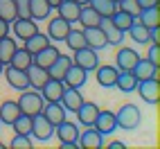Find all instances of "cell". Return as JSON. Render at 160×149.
I'll return each mask as SVG.
<instances>
[{
  "label": "cell",
  "mask_w": 160,
  "mask_h": 149,
  "mask_svg": "<svg viewBox=\"0 0 160 149\" xmlns=\"http://www.w3.org/2000/svg\"><path fill=\"white\" fill-rule=\"evenodd\" d=\"M18 106H20V113H25L29 115V118H34V115H38L41 111H43V104L45 100L41 97V93L38 90H20V97L16 100Z\"/></svg>",
  "instance_id": "1"
},
{
  "label": "cell",
  "mask_w": 160,
  "mask_h": 149,
  "mask_svg": "<svg viewBox=\"0 0 160 149\" xmlns=\"http://www.w3.org/2000/svg\"><path fill=\"white\" fill-rule=\"evenodd\" d=\"M115 120H117V126H120V129L133 131V129L140 126L142 115H140V109H138L135 104H122L120 111L115 113Z\"/></svg>",
  "instance_id": "2"
},
{
  "label": "cell",
  "mask_w": 160,
  "mask_h": 149,
  "mask_svg": "<svg viewBox=\"0 0 160 149\" xmlns=\"http://www.w3.org/2000/svg\"><path fill=\"white\" fill-rule=\"evenodd\" d=\"M72 63H77V66H81L86 72H90V70H95V68L99 66V54H97V50L83 45V48H79V50H74Z\"/></svg>",
  "instance_id": "3"
},
{
  "label": "cell",
  "mask_w": 160,
  "mask_h": 149,
  "mask_svg": "<svg viewBox=\"0 0 160 149\" xmlns=\"http://www.w3.org/2000/svg\"><path fill=\"white\" fill-rule=\"evenodd\" d=\"M138 93H140V97H142V102H147V104H158V100H160V84H158V79L153 77V79H142V81H138V88H135Z\"/></svg>",
  "instance_id": "4"
},
{
  "label": "cell",
  "mask_w": 160,
  "mask_h": 149,
  "mask_svg": "<svg viewBox=\"0 0 160 149\" xmlns=\"http://www.w3.org/2000/svg\"><path fill=\"white\" fill-rule=\"evenodd\" d=\"M54 136V124H50L45 120L43 113H38L32 118V138H36V140H50V138Z\"/></svg>",
  "instance_id": "5"
},
{
  "label": "cell",
  "mask_w": 160,
  "mask_h": 149,
  "mask_svg": "<svg viewBox=\"0 0 160 149\" xmlns=\"http://www.w3.org/2000/svg\"><path fill=\"white\" fill-rule=\"evenodd\" d=\"M2 72H5L7 84H9L14 90H27V88H29V79H27V72H25V70L14 68V66H5Z\"/></svg>",
  "instance_id": "6"
},
{
  "label": "cell",
  "mask_w": 160,
  "mask_h": 149,
  "mask_svg": "<svg viewBox=\"0 0 160 149\" xmlns=\"http://www.w3.org/2000/svg\"><path fill=\"white\" fill-rule=\"evenodd\" d=\"M9 25H12V32L16 34V39H20V41H25L34 32H38V25L34 18H14Z\"/></svg>",
  "instance_id": "7"
},
{
  "label": "cell",
  "mask_w": 160,
  "mask_h": 149,
  "mask_svg": "<svg viewBox=\"0 0 160 149\" xmlns=\"http://www.w3.org/2000/svg\"><path fill=\"white\" fill-rule=\"evenodd\" d=\"M92 126L97 129L102 136H111L117 129V120H115V113L113 111H99L97 118H95Z\"/></svg>",
  "instance_id": "8"
},
{
  "label": "cell",
  "mask_w": 160,
  "mask_h": 149,
  "mask_svg": "<svg viewBox=\"0 0 160 149\" xmlns=\"http://www.w3.org/2000/svg\"><path fill=\"white\" fill-rule=\"evenodd\" d=\"M86 81H88V72L77 63H72L66 72V77H63V84L68 88H81V86H86Z\"/></svg>",
  "instance_id": "9"
},
{
  "label": "cell",
  "mask_w": 160,
  "mask_h": 149,
  "mask_svg": "<svg viewBox=\"0 0 160 149\" xmlns=\"http://www.w3.org/2000/svg\"><path fill=\"white\" fill-rule=\"evenodd\" d=\"M63 90H66V84H63V81H59V79H48L38 93H41V97H43L45 102H61Z\"/></svg>",
  "instance_id": "10"
},
{
  "label": "cell",
  "mask_w": 160,
  "mask_h": 149,
  "mask_svg": "<svg viewBox=\"0 0 160 149\" xmlns=\"http://www.w3.org/2000/svg\"><path fill=\"white\" fill-rule=\"evenodd\" d=\"M45 115V120L50 122V124H61L63 120H68V111L61 106V102H48V104H43V111H41Z\"/></svg>",
  "instance_id": "11"
},
{
  "label": "cell",
  "mask_w": 160,
  "mask_h": 149,
  "mask_svg": "<svg viewBox=\"0 0 160 149\" xmlns=\"http://www.w3.org/2000/svg\"><path fill=\"white\" fill-rule=\"evenodd\" d=\"M133 74H135V79L138 81H142V79H158V66L153 61H149V59H138V63L133 66V70H131Z\"/></svg>",
  "instance_id": "12"
},
{
  "label": "cell",
  "mask_w": 160,
  "mask_h": 149,
  "mask_svg": "<svg viewBox=\"0 0 160 149\" xmlns=\"http://www.w3.org/2000/svg\"><path fill=\"white\" fill-rule=\"evenodd\" d=\"M70 27H72V23L63 20L61 16L50 18V23H48V36H50V41H63L66 34L70 32Z\"/></svg>",
  "instance_id": "13"
},
{
  "label": "cell",
  "mask_w": 160,
  "mask_h": 149,
  "mask_svg": "<svg viewBox=\"0 0 160 149\" xmlns=\"http://www.w3.org/2000/svg\"><path fill=\"white\" fill-rule=\"evenodd\" d=\"M70 66H72V57H68V54H59L54 61H52V66L48 68V77H50V79H59V81H63V77H66V72H68Z\"/></svg>",
  "instance_id": "14"
},
{
  "label": "cell",
  "mask_w": 160,
  "mask_h": 149,
  "mask_svg": "<svg viewBox=\"0 0 160 149\" xmlns=\"http://www.w3.org/2000/svg\"><path fill=\"white\" fill-rule=\"evenodd\" d=\"M81 104H83L81 88H68L66 86V90H63V95H61V106L63 109H66L68 113H74Z\"/></svg>",
  "instance_id": "15"
},
{
  "label": "cell",
  "mask_w": 160,
  "mask_h": 149,
  "mask_svg": "<svg viewBox=\"0 0 160 149\" xmlns=\"http://www.w3.org/2000/svg\"><path fill=\"white\" fill-rule=\"evenodd\" d=\"M81 32H83V41H86L88 48H92V50H104L106 45H108L99 25H97V27H83Z\"/></svg>",
  "instance_id": "16"
},
{
  "label": "cell",
  "mask_w": 160,
  "mask_h": 149,
  "mask_svg": "<svg viewBox=\"0 0 160 149\" xmlns=\"http://www.w3.org/2000/svg\"><path fill=\"white\" fill-rule=\"evenodd\" d=\"M25 72H27V79H29V88H34V90H41V88H43V84L50 79L48 77V70L41 68V66H36L34 61L25 68Z\"/></svg>",
  "instance_id": "17"
},
{
  "label": "cell",
  "mask_w": 160,
  "mask_h": 149,
  "mask_svg": "<svg viewBox=\"0 0 160 149\" xmlns=\"http://www.w3.org/2000/svg\"><path fill=\"white\" fill-rule=\"evenodd\" d=\"M79 147H83V149H102L104 147V136L95 129V126H86V131L79 136Z\"/></svg>",
  "instance_id": "18"
},
{
  "label": "cell",
  "mask_w": 160,
  "mask_h": 149,
  "mask_svg": "<svg viewBox=\"0 0 160 149\" xmlns=\"http://www.w3.org/2000/svg\"><path fill=\"white\" fill-rule=\"evenodd\" d=\"M138 59H140L138 50H133V48H120V50H117V54H115L117 70H133Z\"/></svg>",
  "instance_id": "19"
},
{
  "label": "cell",
  "mask_w": 160,
  "mask_h": 149,
  "mask_svg": "<svg viewBox=\"0 0 160 149\" xmlns=\"http://www.w3.org/2000/svg\"><path fill=\"white\" fill-rule=\"evenodd\" d=\"M54 133H57V138L61 142H79V126L74 122L63 120L61 124L54 126Z\"/></svg>",
  "instance_id": "20"
},
{
  "label": "cell",
  "mask_w": 160,
  "mask_h": 149,
  "mask_svg": "<svg viewBox=\"0 0 160 149\" xmlns=\"http://www.w3.org/2000/svg\"><path fill=\"white\" fill-rule=\"evenodd\" d=\"M74 113H77V120L81 122V126H92L95 118H97V113H99V106L95 102H86V100H83V104Z\"/></svg>",
  "instance_id": "21"
},
{
  "label": "cell",
  "mask_w": 160,
  "mask_h": 149,
  "mask_svg": "<svg viewBox=\"0 0 160 149\" xmlns=\"http://www.w3.org/2000/svg\"><path fill=\"white\" fill-rule=\"evenodd\" d=\"M117 70L115 66H97L95 68V74H97V84L102 88H115V81H117Z\"/></svg>",
  "instance_id": "22"
},
{
  "label": "cell",
  "mask_w": 160,
  "mask_h": 149,
  "mask_svg": "<svg viewBox=\"0 0 160 149\" xmlns=\"http://www.w3.org/2000/svg\"><path fill=\"white\" fill-rule=\"evenodd\" d=\"M57 12L63 20L68 23H77L79 20V14H81V5L74 3V0H61V5L57 7Z\"/></svg>",
  "instance_id": "23"
},
{
  "label": "cell",
  "mask_w": 160,
  "mask_h": 149,
  "mask_svg": "<svg viewBox=\"0 0 160 149\" xmlns=\"http://www.w3.org/2000/svg\"><path fill=\"white\" fill-rule=\"evenodd\" d=\"M102 32H104V36H106V43L108 45H120L122 41H124V32L122 29H117L113 23H111V18H102V23H99Z\"/></svg>",
  "instance_id": "24"
},
{
  "label": "cell",
  "mask_w": 160,
  "mask_h": 149,
  "mask_svg": "<svg viewBox=\"0 0 160 149\" xmlns=\"http://www.w3.org/2000/svg\"><path fill=\"white\" fill-rule=\"evenodd\" d=\"M59 54H61V50H59L57 45H45L43 50H38L36 54H34V63L48 70V68L52 66V61H54Z\"/></svg>",
  "instance_id": "25"
},
{
  "label": "cell",
  "mask_w": 160,
  "mask_h": 149,
  "mask_svg": "<svg viewBox=\"0 0 160 149\" xmlns=\"http://www.w3.org/2000/svg\"><path fill=\"white\" fill-rule=\"evenodd\" d=\"M23 43H25L23 48L29 52L32 57H34L38 50H43L45 45H50V36H48V34H43V32H34V34L27 36V39L23 41Z\"/></svg>",
  "instance_id": "26"
},
{
  "label": "cell",
  "mask_w": 160,
  "mask_h": 149,
  "mask_svg": "<svg viewBox=\"0 0 160 149\" xmlns=\"http://www.w3.org/2000/svg\"><path fill=\"white\" fill-rule=\"evenodd\" d=\"M20 115V106H18V102H14V100H7V102H2L0 104V124H12L16 118Z\"/></svg>",
  "instance_id": "27"
},
{
  "label": "cell",
  "mask_w": 160,
  "mask_h": 149,
  "mask_svg": "<svg viewBox=\"0 0 160 149\" xmlns=\"http://www.w3.org/2000/svg\"><path fill=\"white\" fill-rule=\"evenodd\" d=\"M115 88H120L122 93H133L138 88V79L131 70H120L117 72V81H115Z\"/></svg>",
  "instance_id": "28"
},
{
  "label": "cell",
  "mask_w": 160,
  "mask_h": 149,
  "mask_svg": "<svg viewBox=\"0 0 160 149\" xmlns=\"http://www.w3.org/2000/svg\"><path fill=\"white\" fill-rule=\"evenodd\" d=\"M50 5L48 0H29V18H34L36 23L38 20H48L50 18Z\"/></svg>",
  "instance_id": "29"
},
{
  "label": "cell",
  "mask_w": 160,
  "mask_h": 149,
  "mask_svg": "<svg viewBox=\"0 0 160 149\" xmlns=\"http://www.w3.org/2000/svg\"><path fill=\"white\" fill-rule=\"evenodd\" d=\"M138 20L147 27V29H151V27H158L160 25V14H158V5L156 7H147V9H140V14H138Z\"/></svg>",
  "instance_id": "30"
},
{
  "label": "cell",
  "mask_w": 160,
  "mask_h": 149,
  "mask_svg": "<svg viewBox=\"0 0 160 149\" xmlns=\"http://www.w3.org/2000/svg\"><path fill=\"white\" fill-rule=\"evenodd\" d=\"M108 18H111V23H113L117 29H122V32H129V27L133 25V20H135L131 14H126L124 9H120V7H117Z\"/></svg>",
  "instance_id": "31"
},
{
  "label": "cell",
  "mask_w": 160,
  "mask_h": 149,
  "mask_svg": "<svg viewBox=\"0 0 160 149\" xmlns=\"http://www.w3.org/2000/svg\"><path fill=\"white\" fill-rule=\"evenodd\" d=\"M16 48H18V43H16V39H12L9 34L0 39V61H2L5 66H7L9 61H12V57H14V52H16Z\"/></svg>",
  "instance_id": "32"
},
{
  "label": "cell",
  "mask_w": 160,
  "mask_h": 149,
  "mask_svg": "<svg viewBox=\"0 0 160 149\" xmlns=\"http://www.w3.org/2000/svg\"><path fill=\"white\" fill-rule=\"evenodd\" d=\"M79 23H81V27H97L102 23V16L95 12L90 5H83L81 14H79Z\"/></svg>",
  "instance_id": "33"
},
{
  "label": "cell",
  "mask_w": 160,
  "mask_h": 149,
  "mask_svg": "<svg viewBox=\"0 0 160 149\" xmlns=\"http://www.w3.org/2000/svg\"><path fill=\"white\" fill-rule=\"evenodd\" d=\"M34 61V57L29 54V52L25 50V48H16V52H14V57H12V61L7 63V66H14V68H20V70H25L29 63Z\"/></svg>",
  "instance_id": "34"
},
{
  "label": "cell",
  "mask_w": 160,
  "mask_h": 149,
  "mask_svg": "<svg viewBox=\"0 0 160 149\" xmlns=\"http://www.w3.org/2000/svg\"><path fill=\"white\" fill-rule=\"evenodd\" d=\"M88 5H90L102 18H108L115 9H117V3H115V0H90Z\"/></svg>",
  "instance_id": "35"
},
{
  "label": "cell",
  "mask_w": 160,
  "mask_h": 149,
  "mask_svg": "<svg viewBox=\"0 0 160 149\" xmlns=\"http://www.w3.org/2000/svg\"><path fill=\"white\" fill-rule=\"evenodd\" d=\"M129 34H131V39L135 41V43H149V41H151V39H149V29L138 18L133 20V25L129 27Z\"/></svg>",
  "instance_id": "36"
},
{
  "label": "cell",
  "mask_w": 160,
  "mask_h": 149,
  "mask_svg": "<svg viewBox=\"0 0 160 149\" xmlns=\"http://www.w3.org/2000/svg\"><path fill=\"white\" fill-rule=\"evenodd\" d=\"M12 129H14V133H20V136H32V118L25 113H20L12 122Z\"/></svg>",
  "instance_id": "37"
},
{
  "label": "cell",
  "mask_w": 160,
  "mask_h": 149,
  "mask_svg": "<svg viewBox=\"0 0 160 149\" xmlns=\"http://www.w3.org/2000/svg\"><path fill=\"white\" fill-rule=\"evenodd\" d=\"M66 45L70 48V50H79V48H83L86 45V41H83V32L81 29H74V27H70V32L66 34Z\"/></svg>",
  "instance_id": "38"
},
{
  "label": "cell",
  "mask_w": 160,
  "mask_h": 149,
  "mask_svg": "<svg viewBox=\"0 0 160 149\" xmlns=\"http://www.w3.org/2000/svg\"><path fill=\"white\" fill-rule=\"evenodd\" d=\"M0 18H5L7 23H12L16 18V3L14 0H0Z\"/></svg>",
  "instance_id": "39"
},
{
  "label": "cell",
  "mask_w": 160,
  "mask_h": 149,
  "mask_svg": "<svg viewBox=\"0 0 160 149\" xmlns=\"http://www.w3.org/2000/svg\"><path fill=\"white\" fill-rule=\"evenodd\" d=\"M29 138H32V136L14 133V138H12V142H9V147H12V149H32V147H34V142H32Z\"/></svg>",
  "instance_id": "40"
},
{
  "label": "cell",
  "mask_w": 160,
  "mask_h": 149,
  "mask_svg": "<svg viewBox=\"0 0 160 149\" xmlns=\"http://www.w3.org/2000/svg\"><path fill=\"white\" fill-rule=\"evenodd\" d=\"M117 7L124 9L126 14H131L133 18H138V14H140V5H138V0H120Z\"/></svg>",
  "instance_id": "41"
},
{
  "label": "cell",
  "mask_w": 160,
  "mask_h": 149,
  "mask_svg": "<svg viewBox=\"0 0 160 149\" xmlns=\"http://www.w3.org/2000/svg\"><path fill=\"white\" fill-rule=\"evenodd\" d=\"M16 3V18H29V0H14Z\"/></svg>",
  "instance_id": "42"
},
{
  "label": "cell",
  "mask_w": 160,
  "mask_h": 149,
  "mask_svg": "<svg viewBox=\"0 0 160 149\" xmlns=\"http://www.w3.org/2000/svg\"><path fill=\"white\" fill-rule=\"evenodd\" d=\"M147 59H149V61H153L156 66H160V45H158V43H153L151 48H149V54H147Z\"/></svg>",
  "instance_id": "43"
},
{
  "label": "cell",
  "mask_w": 160,
  "mask_h": 149,
  "mask_svg": "<svg viewBox=\"0 0 160 149\" xmlns=\"http://www.w3.org/2000/svg\"><path fill=\"white\" fill-rule=\"evenodd\" d=\"M7 34H9V23H7L5 18H0V39L7 36Z\"/></svg>",
  "instance_id": "44"
},
{
  "label": "cell",
  "mask_w": 160,
  "mask_h": 149,
  "mask_svg": "<svg viewBox=\"0 0 160 149\" xmlns=\"http://www.w3.org/2000/svg\"><path fill=\"white\" fill-rule=\"evenodd\" d=\"M138 5H140V9H147V7H156L158 0H138Z\"/></svg>",
  "instance_id": "45"
},
{
  "label": "cell",
  "mask_w": 160,
  "mask_h": 149,
  "mask_svg": "<svg viewBox=\"0 0 160 149\" xmlns=\"http://www.w3.org/2000/svg\"><path fill=\"white\" fill-rule=\"evenodd\" d=\"M59 147L61 149H81L79 142H59Z\"/></svg>",
  "instance_id": "46"
},
{
  "label": "cell",
  "mask_w": 160,
  "mask_h": 149,
  "mask_svg": "<svg viewBox=\"0 0 160 149\" xmlns=\"http://www.w3.org/2000/svg\"><path fill=\"white\" fill-rule=\"evenodd\" d=\"M124 147H126L124 142H117V140H113V142L108 145V149H124Z\"/></svg>",
  "instance_id": "47"
},
{
  "label": "cell",
  "mask_w": 160,
  "mask_h": 149,
  "mask_svg": "<svg viewBox=\"0 0 160 149\" xmlns=\"http://www.w3.org/2000/svg\"><path fill=\"white\" fill-rule=\"evenodd\" d=\"M48 5H50V9H57L61 5V0H48Z\"/></svg>",
  "instance_id": "48"
},
{
  "label": "cell",
  "mask_w": 160,
  "mask_h": 149,
  "mask_svg": "<svg viewBox=\"0 0 160 149\" xmlns=\"http://www.w3.org/2000/svg\"><path fill=\"white\" fill-rule=\"evenodd\" d=\"M74 3H79V5L83 7V5H88V3H90V0H74Z\"/></svg>",
  "instance_id": "49"
},
{
  "label": "cell",
  "mask_w": 160,
  "mask_h": 149,
  "mask_svg": "<svg viewBox=\"0 0 160 149\" xmlns=\"http://www.w3.org/2000/svg\"><path fill=\"white\" fill-rule=\"evenodd\" d=\"M2 70H5V63H2V61H0V74H2Z\"/></svg>",
  "instance_id": "50"
},
{
  "label": "cell",
  "mask_w": 160,
  "mask_h": 149,
  "mask_svg": "<svg viewBox=\"0 0 160 149\" xmlns=\"http://www.w3.org/2000/svg\"><path fill=\"white\" fill-rule=\"evenodd\" d=\"M0 149H5V145H2V142H0Z\"/></svg>",
  "instance_id": "51"
},
{
  "label": "cell",
  "mask_w": 160,
  "mask_h": 149,
  "mask_svg": "<svg viewBox=\"0 0 160 149\" xmlns=\"http://www.w3.org/2000/svg\"><path fill=\"white\" fill-rule=\"evenodd\" d=\"M115 3H120V0H115Z\"/></svg>",
  "instance_id": "52"
}]
</instances>
